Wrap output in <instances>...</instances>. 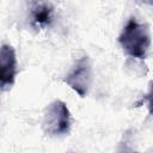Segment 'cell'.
<instances>
[{"mask_svg":"<svg viewBox=\"0 0 153 153\" xmlns=\"http://www.w3.org/2000/svg\"><path fill=\"white\" fill-rule=\"evenodd\" d=\"M146 100H147V106H148V111L151 115H153V81L149 85V91L146 96Z\"/></svg>","mask_w":153,"mask_h":153,"instance_id":"6","label":"cell"},{"mask_svg":"<svg viewBox=\"0 0 153 153\" xmlns=\"http://www.w3.org/2000/svg\"><path fill=\"white\" fill-rule=\"evenodd\" d=\"M17 74V59L14 49L8 44H2L0 49V86L1 90L14 84Z\"/></svg>","mask_w":153,"mask_h":153,"instance_id":"4","label":"cell"},{"mask_svg":"<svg viewBox=\"0 0 153 153\" xmlns=\"http://www.w3.org/2000/svg\"><path fill=\"white\" fill-rule=\"evenodd\" d=\"M92 81V68L90 63L88 56H81L79 57L66 78L63 79V82L67 84L72 90H74L80 97H85L88 92V88L91 86Z\"/></svg>","mask_w":153,"mask_h":153,"instance_id":"3","label":"cell"},{"mask_svg":"<svg viewBox=\"0 0 153 153\" xmlns=\"http://www.w3.org/2000/svg\"><path fill=\"white\" fill-rule=\"evenodd\" d=\"M42 128L49 136H61L69 131L71 114L65 102L56 99L45 108Z\"/></svg>","mask_w":153,"mask_h":153,"instance_id":"2","label":"cell"},{"mask_svg":"<svg viewBox=\"0 0 153 153\" xmlns=\"http://www.w3.org/2000/svg\"><path fill=\"white\" fill-rule=\"evenodd\" d=\"M53 20V8L48 4H38L31 11V24L35 27H44Z\"/></svg>","mask_w":153,"mask_h":153,"instance_id":"5","label":"cell"},{"mask_svg":"<svg viewBox=\"0 0 153 153\" xmlns=\"http://www.w3.org/2000/svg\"><path fill=\"white\" fill-rule=\"evenodd\" d=\"M118 42L129 56L145 59L151 45L148 25L139 23L135 18H130L118 36Z\"/></svg>","mask_w":153,"mask_h":153,"instance_id":"1","label":"cell"}]
</instances>
